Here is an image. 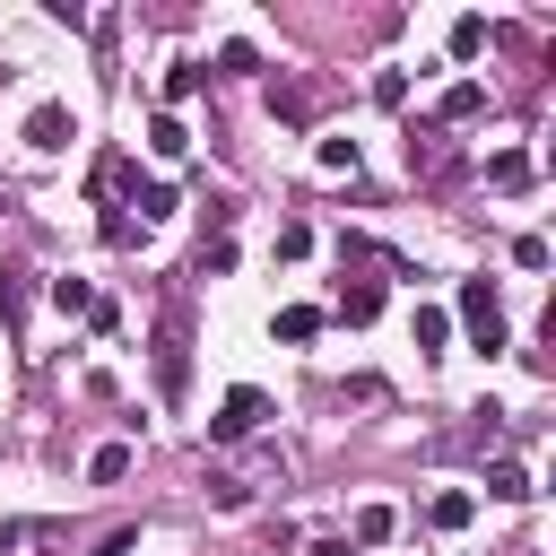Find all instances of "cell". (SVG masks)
<instances>
[{
	"label": "cell",
	"mask_w": 556,
	"mask_h": 556,
	"mask_svg": "<svg viewBox=\"0 0 556 556\" xmlns=\"http://www.w3.org/2000/svg\"><path fill=\"white\" fill-rule=\"evenodd\" d=\"M460 330H469L478 356H504V295H495V278H460Z\"/></svg>",
	"instance_id": "1"
},
{
	"label": "cell",
	"mask_w": 556,
	"mask_h": 556,
	"mask_svg": "<svg viewBox=\"0 0 556 556\" xmlns=\"http://www.w3.org/2000/svg\"><path fill=\"white\" fill-rule=\"evenodd\" d=\"M261 417H269V391H252V382H235V391H226V400L208 408V443H243V434H252Z\"/></svg>",
	"instance_id": "2"
},
{
	"label": "cell",
	"mask_w": 556,
	"mask_h": 556,
	"mask_svg": "<svg viewBox=\"0 0 556 556\" xmlns=\"http://www.w3.org/2000/svg\"><path fill=\"white\" fill-rule=\"evenodd\" d=\"M182 382H191V348H182V330H165V339H156V391L182 400Z\"/></svg>",
	"instance_id": "3"
},
{
	"label": "cell",
	"mask_w": 556,
	"mask_h": 556,
	"mask_svg": "<svg viewBox=\"0 0 556 556\" xmlns=\"http://www.w3.org/2000/svg\"><path fill=\"white\" fill-rule=\"evenodd\" d=\"M26 148H43V156L70 148V104H35V113H26Z\"/></svg>",
	"instance_id": "4"
},
{
	"label": "cell",
	"mask_w": 556,
	"mask_h": 556,
	"mask_svg": "<svg viewBox=\"0 0 556 556\" xmlns=\"http://www.w3.org/2000/svg\"><path fill=\"white\" fill-rule=\"evenodd\" d=\"M330 313H339V321H374V313H382V278H348Z\"/></svg>",
	"instance_id": "5"
},
{
	"label": "cell",
	"mask_w": 556,
	"mask_h": 556,
	"mask_svg": "<svg viewBox=\"0 0 556 556\" xmlns=\"http://www.w3.org/2000/svg\"><path fill=\"white\" fill-rule=\"evenodd\" d=\"M321 321H330V313H321V304H287V313H278V321H269V330H278V339H287V348H304V339H321Z\"/></svg>",
	"instance_id": "6"
},
{
	"label": "cell",
	"mask_w": 556,
	"mask_h": 556,
	"mask_svg": "<svg viewBox=\"0 0 556 556\" xmlns=\"http://www.w3.org/2000/svg\"><path fill=\"white\" fill-rule=\"evenodd\" d=\"M469 513H478V495H469V486H443V495L426 504V521H434V530H469Z\"/></svg>",
	"instance_id": "7"
},
{
	"label": "cell",
	"mask_w": 556,
	"mask_h": 556,
	"mask_svg": "<svg viewBox=\"0 0 556 556\" xmlns=\"http://www.w3.org/2000/svg\"><path fill=\"white\" fill-rule=\"evenodd\" d=\"M391 530H400V513H391V504H356V521H348V539H356V547H382Z\"/></svg>",
	"instance_id": "8"
},
{
	"label": "cell",
	"mask_w": 556,
	"mask_h": 556,
	"mask_svg": "<svg viewBox=\"0 0 556 556\" xmlns=\"http://www.w3.org/2000/svg\"><path fill=\"white\" fill-rule=\"evenodd\" d=\"M486 182H495V191H530V156H521V148H495V156H486Z\"/></svg>",
	"instance_id": "9"
},
{
	"label": "cell",
	"mask_w": 556,
	"mask_h": 556,
	"mask_svg": "<svg viewBox=\"0 0 556 556\" xmlns=\"http://www.w3.org/2000/svg\"><path fill=\"white\" fill-rule=\"evenodd\" d=\"M478 113H486V87H478V78L443 87V122H478Z\"/></svg>",
	"instance_id": "10"
},
{
	"label": "cell",
	"mask_w": 556,
	"mask_h": 556,
	"mask_svg": "<svg viewBox=\"0 0 556 556\" xmlns=\"http://www.w3.org/2000/svg\"><path fill=\"white\" fill-rule=\"evenodd\" d=\"M148 148H156V156H182V148H191L182 113H148Z\"/></svg>",
	"instance_id": "11"
},
{
	"label": "cell",
	"mask_w": 556,
	"mask_h": 556,
	"mask_svg": "<svg viewBox=\"0 0 556 556\" xmlns=\"http://www.w3.org/2000/svg\"><path fill=\"white\" fill-rule=\"evenodd\" d=\"M486 495H495V504H521V495H530V469H521V460H495V469H486Z\"/></svg>",
	"instance_id": "12"
},
{
	"label": "cell",
	"mask_w": 556,
	"mask_h": 556,
	"mask_svg": "<svg viewBox=\"0 0 556 556\" xmlns=\"http://www.w3.org/2000/svg\"><path fill=\"white\" fill-rule=\"evenodd\" d=\"M130 208H139V226L174 217V182H139V191H130Z\"/></svg>",
	"instance_id": "13"
},
{
	"label": "cell",
	"mask_w": 556,
	"mask_h": 556,
	"mask_svg": "<svg viewBox=\"0 0 556 556\" xmlns=\"http://www.w3.org/2000/svg\"><path fill=\"white\" fill-rule=\"evenodd\" d=\"M408 330H417V348L434 356V348L452 339V313H443V304H417V321H408Z\"/></svg>",
	"instance_id": "14"
},
{
	"label": "cell",
	"mask_w": 556,
	"mask_h": 556,
	"mask_svg": "<svg viewBox=\"0 0 556 556\" xmlns=\"http://www.w3.org/2000/svg\"><path fill=\"white\" fill-rule=\"evenodd\" d=\"M486 52V17H452V61H478Z\"/></svg>",
	"instance_id": "15"
},
{
	"label": "cell",
	"mask_w": 556,
	"mask_h": 556,
	"mask_svg": "<svg viewBox=\"0 0 556 556\" xmlns=\"http://www.w3.org/2000/svg\"><path fill=\"white\" fill-rule=\"evenodd\" d=\"M200 78H208L200 61H174V70H165V104H191V96H200Z\"/></svg>",
	"instance_id": "16"
},
{
	"label": "cell",
	"mask_w": 556,
	"mask_h": 556,
	"mask_svg": "<svg viewBox=\"0 0 556 556\" xmlns=\"http://www.w3.org/2000/svg\"><path fill=\"white\" fill-rule=\"evenodd\" d=\"M374 104L400 113V104H408V70H374Z\"/></svg>",
	"instance_id": "17"
},
{
	"label": "cell",
	"mask_w": 556,
	"mask_h": 556,
	"mask_svg": "<svg viewBox=\"0 0 556 556\" xmlns=\"http://www.w3.org/2000/svg\"><path fill=\"white\" fill-rule=\"evenodd\" d=\"M122 469H130V443H104V452H96V460H87V478H96V486H113V478H122Z\"/></svg>",
	"instance_id": "18"
},
{
	"label": "cell",
	"mask_w": 556,
	"mask_h": 556,
	"mask_svg": "<svg viewBox=\"0 0 556 556\" xmlns=\"http://www.w3.org/2000/svg\"><path fill=\"white\" fill-rule=\"evenodd\" d=\"M217 70H226V78H252L261 52H252V43H217Z\"/></svg>",
	"instance_id": "19"
},
{
	"label": "cell",
	"mask_w": 556,
	"mask_h": 556,
	"mask_svg": "<svg viewBox=\"0 0 556 556\" xmlns=\"http://www.w3.org/2000/svg\"><path fill=\"white\" fill-rule=\"evenodd\" d=\"M52 304H61V313H87L96 295H87V278H52Z\"/></svg>",
	"instance_id": "20"
},
{
	"label": "cell",
	"mask_w": 556,
	"mask_h": 556,
	"mask_svg": "<svg viewBox=\"0 0 556 556\" xmlns=\"http://www.w3.org/2000/svg\"><path fill=\"white\" fill-rule=\"evenodd\" d=\"M321 165L330 174H356V139H321Z\"/></svg>",
	"instance_id": "21"
},
{
	"label": "cell",
	"mask_w": 556,
	"mask_h": 556,
	"mask_svg": "<svg viewBox=\"0 0 556 556\" xmlns=\"http://www.w3.org/2000/svg\"><path fill=\"white\" fill-rule=\"evenodd\" d=\"M208 504H217V513H243V504H252V486H235V478H217V486H208Z\"/></svg>",
	"instance_id": "22"
},
{
	"label": "cell",
	"mask_w": 556,
	"mask_h": 556,
	"mask_svg": "<svg viewBox=\"0 0 556 556\" xmlns=\"http://www.w3.org/2000/svg\"><path fill=\"white\" fill-rule=\"evenodd\" d=\"M17 313H26V287H17V278H0V321H17Z\"/></svg>",
	"instance_id": "23"
},
{
	"label": "cell",
	"mask_w": 556,
	"mask_h": 556,
	"mask_svg": "<svg viewBox=\"0 0 556 556\" xmlns=\"http://www.w3.org/2000/svg\"><path fill=\"white\" fill-rule=\"evenodd\" d=\"M313 556H348V539H313Z\"/></svg>",
	"instance_id": "24"
}]
</instances>
